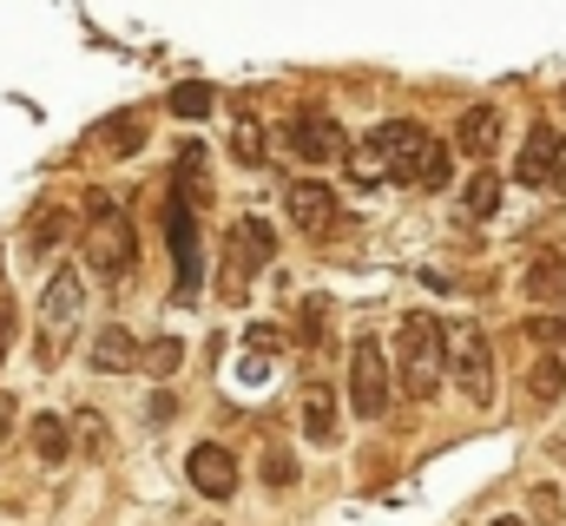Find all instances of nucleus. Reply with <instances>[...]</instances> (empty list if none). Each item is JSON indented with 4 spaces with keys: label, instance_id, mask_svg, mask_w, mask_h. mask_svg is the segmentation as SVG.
Instances as JSON below:
<instances>
[{
    "label": "nucleus",
    "instance_id": "nucleus-33",
    "mask_svg": "<svg viewBox=\"0 0 566 526\" xmlns=\"http://www.w3.org/2000/svg\"><path fill=\"white\" fill-rule=\"evenodd\" d=\"M145 414H151V428H165V421L178 414V401H171V394L158 389V394H151V408H145Z\"/></svg>",
    "mask_w": 566,
    "mask_h": 526
},
{
    "label": "nucleus",
    "instance_id": "nucleus-37",
    "mask_svg": "<svg viewBox=\"0 0 566 526\" xmlns=\"http://www.w3.org/2000/svg\"><path fill=\"white\" fill-rule=\"evenodd\" d=\"M494 526H527V520H494Z\"/></svg>",
    "mask_w": 566,
    "mask_h": 526
},
{
    "label": "nucleus",
    "instance_id": "nucleus-12",
    "mask_svg": "<svg viewBox=\"0 0 566 526\" xmlns=\"http://www.w3.org/2000/svg\"><path fill=\"white\" fill-rule=\"evenodd\" d=\"M185 474H191V487H198L205 501H231V494H238V454H231L224 441H198V448L185 454Z\"/></svg>",
    "mask_w": 566,
    "mask_h": 526
},
{
    "label": "nucleus",
    "instance_id": "nucleus-9",
    "mask_svg": "<svg viewBox=\"0 0 566 526\" xmlns=\"http://www.w3.org/2000/svg\"><path fill=\"white\" fill-rule=\"evenodd\" d=\"M283 211H290V224H296L310 244H329L336 231H349V218H343L336 191H329V185H316V178H296V185H283Z\"/></svg>",
    "mask_w": 566,
    "mask_h": 526
},
{
    "label": "nucleus",
    "instance_id": "nucleus-4",
    "mask_svg": "<svg viewBox=\"0 0 566 526\" xmlns=\"http://www.w3.org/2000/svg\"><path fill=\"white\" fill-rule=\"evenodd\" d=\"M441 343H448V382L474 408H488L494 401V349H488L481 323L474 316H441Z\"/></svg>",
    "mask_w": 566,
    "mask_h": 526
},
{
    "label": "nucleus",
    "instance_id": "nucleus-3",
    "mask_svg": "<svg viewBox=\"0 0 566 526\" xmlns=\"http://www.w3.org/2000/svg\"><path fill=\"white\" fill-rule=\"evenodd\" d=\"M441 376H448L441 323L422 316V309H409V316H402V329H396V389H402V401H434Z\"/></svg>",
    "mask_w": 566,
    "mask_h": 526
},
{
    "label": "nucleus",
    "instance_id": "nucleus-25",
    "mask_svg": "<svg viewBox=\"0 0 566 526\" xmlns=\"http://www.w3.org/2000/svg\"><path fill=\"white\" fill-rule=\"evenodd\" d=\"M323 336H329V296H303V309H296V343H303V349H323Z\"/></svg>",
    "mask_w": 566,
    "mask_h": 526
},
{
    "label": "nucleus",
    "instance_id": "nucleus-24",
    "mask_svg": "<svg viewBox=\"0 0 566 526\" xmlns=\"http://www.w3.org/2000/svg\"><path fill=\"white\" fill-rule=\"evenodd\" d=\"M461 204H468V218H494L501 211V178L481 165L474 178H468V191H461Z\"/></svg>",
    "mask_w": 566,
    "mask_h": 526
},
{
    "label": "nucleus",
    "instance_id": "nucleus-30",
    "mask_svg": "<svg viewBox=\"0 0 566 526\" xmlns=\"http://www.w3.org/2000/svg\"><path fill=\"white\" fill-rule=\"evenodd\" d=\"M73 434L86 441V454H106V428H99V414H93V408H80V414H73Z\"/></svg>",
    "mask_w": 566,
    "mask_h": 526
},
{
    "label": "nucleus",
    "instance_id": "nucleus-23",
    "mask_svg": "<svg viewBox=\"0 0 566 526\" xmlns=\"http://www.w3.org/2000/svg\"><path fill=\"white\" fill-rule=\"evenodd\" d=\"M139 369L151 376V382H171V376L185 369V343H178V336H158V343H145Z\"/></svg>",
    "mask_w": 566,
    "mask_h": 526
},
{
    "label": "nucleus",
    "instance_id": "nucleus-20",
    "mask_svg": "<svg viewBox=\"0 0 566 526\" xmlns=\"http://www.w3.org/2000/svg\"><path fill=\"white\" fill-rule=\"evenodd\" d=\"M33 454H40L46 467H60V461L73 454V428H66V414H33Z\"/></svg>",
    "mask_w": 566,
    "mask_h": 526
},
{
    "label": "nucleus",
    "instance_id": "nucleus-36",
    "mask_svg": "<svg viewBox=\"0 0 566 526\" xmlns=\"http://www.w3.org/2000/svg\"><path fill=\"white\" fill-rule=\"evenodd\" d=\"M7 428H13V401L0 394V434H7Z\"/></svg>",
    "mask_w": 566,
    "mask_h": 526
},
{
    "label": "nucleus",
    "instance_id": "nucleus-38",
    "mask_svg": "<svg viewBox=\"0 0 566 526\" xmlns=\"http://www.w3.org/2000/svg\"><path fill=\"white\" fill-rule=\"evenodd\" d=\"M560 106H566V86H560Z\"/></svg>",
    "mask_w": 566,
    "mask_h": 526
},
{
    "label": "nucleus",
    "instance_id": "nucleus-16",
    "mask_svg": "<svg viewBox=\"0 0 566 526\" xmlns=\"http://www.w3.org/2000/svg\"><path fill=\"white\" fill-rule=\"evenodd\" d=\"M139 343H133V329L126 323H106L99 336H93V369L99 376H126V369H139Z\"/></svg>",
    "mask_w": 566,
    "mask_h": 526
},
{
    "label": "nucleus",
    "instance_id": "nucleus-15",
    "mask_svg": "<svg viewBox=\"0 0 566 526\" xmlns=\"http://www.w3.org/2000/svg\"><path fill=\"white\" fill-rule=\"evenodd\" d=\"M501 132H507L501 106H468V113H461V126H454V151L488 165V158H494V145H501Z\"/></svg>",
    "mask_w": 566,
    "mask_h": 526
},
{
    "label": "nucleus",
    "instance_id": "nucleus-19",
    "mask_svg": "<svg viewBox=\"0 0 566 526\" xmlns=\"http://www.w3.org/2000/svg\"><path fill=\"white\" fill-rule=\"evenodd\" d=\"M521 283H527V296H534V303H566V257H560V251H541V257L527 263V276H521Z\"/></svg>",
    "mask_w": 566,
    "mask_h": 526
},
{
    "label": "nucleus",
    "instance_id": "nucleus-18",
    "mask_svg": "<svg viewBox=\"0 0 566 526\" xmlns=\"http://www.w3.org/2000/svg\"><path fill=\"white\" fill-rule=\"evenodd\" d=\"M171 191H178V198H191V204H211V151H205V145H178Z\"/></svg>",
    "mask_w": 566,
    "mask_h": 526
},
{
    "label": "nucleus",
    "instance_id": "nucleus-31",
    "mask_svg": "<svg viewBox=\"0 0 566 526\" xmlns=\"http://www.w3.org/2000/svg\"><path fill=\"white\" fill-rule=\"evenodd\" d=\"M527 336H534V343H566V323H560V316H534V323H527Z\"/></svg>",
    "mask_w": 566,
    "mask_h": 526
},
{
    "label": "nucleus",
    "instance_id": "nucleus-8",
    "mask_svg": "<svg viewBox=\"0 0 566 526\" xmlns=\"http://www.w3.org/2000/svg\"><path fill=\"white\" fill-rule=\"evenodd\" d=\"M349 408H356V421H382V408H389V356L369 329L349 343Z\"/></svg>",
    "mask_w": 566,
    "mask_h": 526
},
{
    "label": "nucleus",
    "instance_id": "nucleus-13",
    "mask_svg": "<svg viewBox=\"0 0 566 526\" xmlns=\"http://www.w3.org/2000/svg\"><path fill=\"white\" fill-rule=\"evenodd\" d=\"M145 132H151L145 113H106L99 126L80 138V151H86V158H133V151L145 145Z\"/></svg>",
    "mask_w": 566,
    "mask_h": 526
},
{
    "label": "nucleus",
    "instance_id": "nucleus-27",
    "mask_svg": "<svg viewBox=\"0 0 566 526\" xmlns=\"http://www.w3.org/2000/svg\"><path fill=\"white\" fill-rule=\"evenodd\" d=\"M349 178H356V185H382V178H389V165H382V151H376L369 138L349 151Z\"/></svg>",
    "mask_w": 566,
    "mask_h": 526
},
{
    "label": "nucleus",
    "instance_id": "nucleus-6",
    "mask_svg": "<svg viewBox=\"0 0 566 526\" xmlns=\"http://www.w3.org/2000/svg\"><path fill=\"white\" fill-rule=\"evenodd\" d=\"M277 257V231L264 224V218H238L231 224V238H224V263H218V283H224V296L231 303H244L251 296V283H258V270Z\"/></svg>",
    "mask_w": 566,
    "mask_h": 526
},
{
    "label": "nucleus",
    "instance_id": "nucleus-17",
    "mask_svg": "<svg viewBox=\"0 0 566 526\" xmlns=\"http://www.w3.org/2000/svg\"><path fill=\"white\" fill-rule=\"evenodd\" d=\"M296 414H303V441H316V448L336 441V389H329V382H310Z\"/></svg>",
    "mask_w": 566,
    "mask_h": 526
},
{
    "label": "nucleus",
    "instance_id": "nucleus-2",
    "mask_svg": "<svg viewBox=\"0 0 566 526\" xmlns=\"http://www.w3.org/2000/svg\"><path fill=\"white\" fill-rule=\"evenodd\" d=\"M86 263L106 290L133 283V263H139V238H133V218L119 211L113 191H86Z\"/></svg>",
    "mask_w": 566,
    "mask_h": 526
},
{
    "label": "nucleus",
    "instance_id": "nucleus-28",
    "mask_svg": "<svg viewBox=\"0 0 566 526\" xmlns=\"http://www.w3.org/2000/svg\"><path fill=\"white\" fill-rule=\"evenodd\" d=\"M296 481H303V467H296V454H283V448H271V454H264V487H296Z\"/></svg>",
    "mask_w": 566,
    "mask_h": 526
},
{
    "label": "nucleus",
    "instance_id": "nucleus-1",
    "mask_svg": "<svg viewBox=\"0 0 566 526\" xmlns=\"http://www.w3.org/2000/svg\"><path fill=\"white\" fill-rule=\"evenodd\" d=\"M369 145L382 151L389 185H409V191H441V185L454 178L448 145H441L428 126H416V119H389V126H376V132H369Z\"/></svg>",
    "mask_w": 566,
    "mask_h": 526
},
{
    "label": "nucleus",
    "instance_id": "nucleus-29",
    "mask_svg": "<svg viewBox=\"0 0 566 526\" xmlns=\"http://www.w3.org/2000/svg\"><path fill=\"white\" fill-rule=\"evenodd\" d=\"M527 507H534V520H541V526H560L566 520V494H560V487H547V481L527 494Z\"/></svg>",
    "mask_w": 566,
    "mask_h": 526
},
{
    "label": "nucleus",
    "instance_id": "nucleus-21",
    "mask_svg": "<svg viewBox=\"0 0 566 526\" xmlns=\"http://www.w3.org/2000/svg\"><path fill=\"white\" fill-rule=\"evenodd\" d=\"M527 394H534V401H547V408L566 394V356H560V349H547V356L527 369Z\"/></svg>",
    "mask_w": 566,
    "mask_h": 526
},
{
    "label": "nucleus",
    "instance_id": "nucleus-35",
    "mask_svg": "<svg viewBox=\"0 0 566 526\" xmlns=\"http://www.w3.org/2000/svg\"><path fill=\"white\" fill-rule=\"evenodd\" d=\"M554 191L566 198V138H560V165H554Z\"/></svg>",
    "mask_w": 566,
    "mask_h": 526
},
{
    "label": "nucleus",
    "instance_id": "nucleus-22",
    "mask_svg": "<svg viewBox=\"0 0 566 526\" xmlns=\"http://www.w3.org/2000/svg\"><path fill=\"white\" fill-rule=\"evenodd\" d=\"M231 158L238 165H264V126H258V113H231Z\"/></svg>",
    "mask_w": 566,
    "mask_h": 526
},
{
    "label": "nucleus",
    "instance_id": "nucleus-7",
    "mask_svg": "<svg viewBox=\"0 0 566 526\" xmlns=\"http://www.w3.org/2000/svg\"><path fill=\"white\" fill-rule=\"evenodd\" d=\"M198 211H205V204H191V198H178V191H171L165 231H171V296H178V303H191V296H198V283H205V238H198Z\"/></svg>",
    "mask_w": 566,
    "mask_h": 526
},
{
    "label": "nucleus",
    "instance_id": "nucleus-26",
    "mask_svg": "<svg viewBox=\"0 0 566 526\" xmlns=\"http://www.w3.org/2000/svg\"><path fill=\"white\" fill-rule=\"evenodd\" d=\"M211 106H218V93H211L205 80H191V86H178V93H171V113H178V119H205Z\"/></svg>",
    "mask_w": 566,
    "mask_h": 526
},
{
    "label": "nucleus",
    "instance_id": "nucleus-10",
    "mask_svg": "<svg viewBox=\"0 0 566 526\" xmlns=\"http://www.w3.org/2000/svg\"><path fill=\"white\" fill-rule=\"evenodd\" d=\"M283 145L296 151V158H310V165H336V158H349L356 145H349V132L336 126V113H323V106H303L290 126H283Z\"/></svg>",
    "mask_w": 566,
    "mask_h": 526
},
{
    "label": "nucleus",
    "instance_id": "nucleus-14",
    "mask_svg": "<svg viewBox=\"0 0 566 526\" xmlns=\"http://www.w3.org/2000/svg\"><path fill=\"white\" fill-rule=\"evenodd\" d=\"M554 165H560V132L534 126V132H527V145H521V165H514V178H521L527 191H554Z\"/></svg>",
    "mask_w": 566,
    "mask_h": 526
},
{
    "label": "nucleus",
    "instance_id": "nucleus-11",
    "mask_svg": "<svg viewBox=\"0 0 566 526\" xmlns=\"http://www.w3.org/2000/svg\"><path fill=\"white\" fill-rule=\"evenodd\" d=\"M73 224H80V211L73 204H33V218H27V231H20V257L27 263H40V257H53V251H66L73 244Z\"/></svg>",
    "mask_w": 566,
    "mask_h": 526
},
{
    "label": "nucleus",
    "instance_id": "nucleus-5",
    "mask_svg": "<svg viewBox=\"0 0 566 526\" xmlns=\"http://www.w3.org/2000/svg\"><path fill=\"white\" fill-rule=\"evenodd\" d=\"M80 303H86L80 270H73V263H66V270H53V276H46V290H40V336H33L40 369H60L66 336H73V323H80Z\"/></svg>",
    "mask_w": 566,
    "mask_h": 526
},
{
    "label": "nucleus",
    "instance_id": "nucleus-34",
    "mask_svg": "<svg viewBox=\"0 0 566 526\" xmlns=\"http://www.w3.org/2000/svg\"><path fill=\"white\" fill-rule=\"evenodd\" d=\"M7 349H13V309H0V362H7Z\"/></svg>",
    "mask_w": 566,
    "mask_h": 526
},
{
    "label": "nucleus",
    "instance_id": "nucleus-32",
    "mask_svg": "<svg viewBox=\"0 0 566 526\" xmlns=\"http://www.w3.org/2000/svg\"><path fill=\"white\" fill-rule=\"evenodd\" d=\"M251 349H258V356L283 349V329H277V323H251Z\"/></svg>",
    "mask_w": 566,
    "mask_h": 526
},
{
    "label": "nucleus",
    "instance_id": "nucleus-39",
    "mask_svg": "<svg viewBox=\"0 0 566 526\" xmlns=\"http://www.w3.org/2000/svg\"><path fill=\"white\" fill-rule=\"evenodd\" d=\"M198 526H218V520H198Z\"/></svg>",
    "mask_w": 566,
    "mask_h": 526
}]
</instances>
